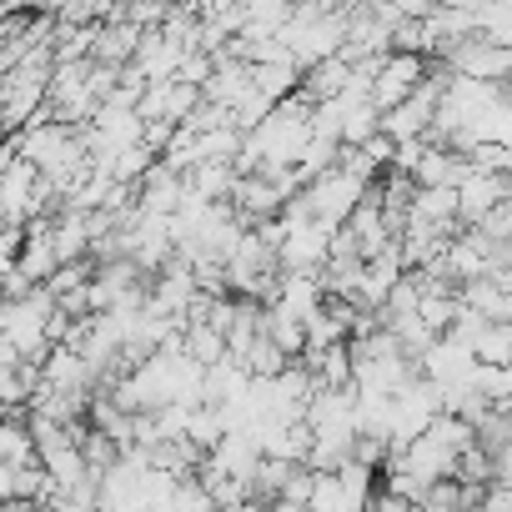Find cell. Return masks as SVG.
Wrapping results in <instances>:
<instances>
[{
  "instance_id": "6da1fadb",
  "label": "cell",
  "mask_w": 512,
  "mask_h": 512,
  "mask_svg": "<svg viewBox=\"0 0 512 512\" xmlns=\"http://www.w3.org/2000/svg\"><path fill=\"white\" fill-rule=\"evenodd\" d=\"M297 196H302V206L317 216V221H342L362 196H367V181L357 176V171H347V166H322V171H312L302 186H297Z\"/></svg>"
},
{
  "instance_id": "7a4b0ae2",
  "label": "cell",
  "mask_w": 512,
  "mask_h": 512,
  "mask_svg": "<svg viewBox=\"0 0 512 512\" xmlns=\"http://www.w3.org/2000/svg\"><path fill=\"white\" fill-rule=\"evenodd\" d=\"M427 66H432V61L417 56V51H382L377 66H372V76H367V96H372V106H377V111L397 106L407 91L422 86Z\"/></svg>"
},
{
  "instance_id": "3957f363",
  "label": "cell",
  "mask_w": 512,
  "mask_h": 512,
  "mask_svg": "<svg viewBox=\"0 0 512 512\" xmlns=\"http://www.w3.org/2000/svg\"><path fill=\"white\" fill-rule=\"evenodd\" d=\"M452 76H467V81H507L512 71V46H492L482 36H462L457 46H447L437 56Z\"/></svg>"
},
{
  "instance_id": "277c9868",
  "label": "cell",
  "mask_w": 512,
  "mask_h": 512,
  "mask_svg": "<svg viewBox=\"0 0 512 512\" xmlns=\"http://www.w3.org/2000/svg\"><path fill=\"white\" fill-rule=\"evenodd\" d=\"M452 191H457V221L467 226V221H477L492 201H507V196H512V176H502V171H477V166L462 161Z\"/></svg>"
},
{
  "instance_id": "5b68a950",
  "label": "cell",
  "mask_w": 512,
  "mask_h": 512,
  "mask_svg": "<svg viewBox=\"0 0 512 512\" xmlns=\"http://www.w3.org/2000/svg\"><path fill=\"white\" fill-rule=\"evenodd\" d=\"M262 332H267L287 357H302V347H307V322H302L297 312L277 307V302H262Z\"/></svg>"
},
{
  "instance_id": "8992f818",
  "label": "cell",
  "mask_w": 512,
  "mask_h": 512,
  "mask_svg": "<svg viewBox=\"0 0 512 512\" xmlns=\"http://www.w3.org/2000/svg\"><path fill=\"white\" fill-rule=\"evenodd\" d=\"M186 181H191L206 201H226V191H231V181H236V161H231V156H206V161H196V166L186 171Z\"/></svg>"
},
{
  "instance_id": "52a82bcc",
  "label": "cell",
  "mask_w": 512,
  "mask_h": 512,
  "mask_svg": "<svg viewBox=\"0 0 512 512\" xmlns=\"http://www.w3.org/2000/svg\"><path fill=\"white\" fill-rule=\"evenodd\" d=\"M467 347L477 362H512V322H482Z\"/></svg>"
},
{
  "instance_id": "ba28073f",
  "label": "cell",
  "mask_w": 512,
  "mask_h": 512,
  "mask_svg": "<svg viewBox=\"0 0 512 512\" xmlns=\"http://www.w3.org/2000/svg\"><path fill=\"white\" fill-rule=\"evenodd\" d=\"M462 161L477 166V171H502V176H512V151H507V141H472V146L462 151Z\"/></svg>"
},
{
  "instance_id": "9c48e42d",
  "label": "cell",
  "mask_w": 512,
  "mask_h": 512,
  "mask_svg": "<svg viewBox=\"0 0 512 512\" xmlns=\"http://www.w3.org/2000/svg\"><path fill=\"white\" fill-rule=\"evenodd\" d=\"M387 6H392L397 21H422V16L437 6V0H387Z\"/></svg>"
},
{
  "instance_id": "30bf717a",
  "label": "cell",
  "mask_w": 512,
  "mask_h": 512,
  "mask_svg": "<svg viewBox=\"0 0 512 512\" xmlns=\"http://www.w3.org/2000/svg\"><path fill=\"white\" fill-rule=\"evenodd\" d=\"M6 412H11V407H6V402H0V422H6Z\"/></svg>"
}]
</instances>
